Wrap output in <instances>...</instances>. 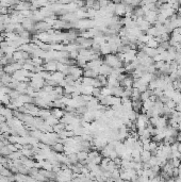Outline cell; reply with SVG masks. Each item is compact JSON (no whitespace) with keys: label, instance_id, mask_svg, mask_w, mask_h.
I'll use <instances>...</instances> for the list:
<instances>
[{"label":"cell","instance_id":"1","mask_svg":"<svg viewBox=\"0 0 181 182\" xmlns=\"http://www.w3.org/2000/svg\"><path fill=\"white\" fill-rule=\"evenodd\" d=\"M112 70H113V68H112L110 65H108L106 63H102L99 66V74L100 75H104V76L108 77L111 74Z\"/></svg>","mask_w":181,"mask_h":182},{"label":"cell","instance_id":"2","mask_svg":"<svg viewBox=\"0 0 181 182\" xmlns=\"http://www.w3.org/2000/svg\"><path fill=\"white\" fill-rule=\"evenodd\" d=\"M99 52H100V54H102V56H106V54H110V53H112L111 46L109 45V43H104V45H101Z\"/></svg>","mask_w":181,"mask_h":182},{"label":"cell","instance_id":"3","mask_svg":"<svg viewBox=\"0 0 181 182\" xmlns=\"http://www.w3.org/2000/svg\"><path fill=\"white\" fill-rule=\"evenodd\" d=\"M51 115H53L54 117H56L58 119H61L62 117L65 115V112L63 111V109L61 108H54L51 111Z\"/></svg>","mask_w":181,"mask_h":182},{"label":"cell","instance_id":"6","mask_svg":"<svg viewBox=\"0 0 181 182\" xmlns=\"http://www.w3.org/2000/svg\"><path fill=\"white\" fill-rule=\"evenodd\" d=\"M92 95H93L94 97H99V96L101 95V87H94Z\"/></svg>","mask_w":181,"mask_h":182},{"label":"cell","instance_id":"4","mask_svg":"<svg viewBox=\"0 0 181 182\" xmlns=\"http://www.w3.org/2000/svg\"><path fill=\"white\" fill-rule=\"evenodd\" d=\"M151 151L150 150H142L141 152V159H142V162H148L151 158Z\"/></svg>","mask_w":181,"mask_h":182},{"label":"cell","instance_id":"7","mask_svg":"<svg viewBox=\"0 0 181 182\" xmlns=\"http://www.w3.org/2000/svg\"><path fill=\"white\" fill-rule=\"evenodd\" d=\"M5 120H7V118L3 116L2 114H0V123H3V121H5Z\"/></svg>","mask_w":181,"mask_h":182},{"label":"cell","instance_id":"5","mask_svg":"<svg viewBox=\"0 0 181 182\" xmlns=\"http://www.w3.org/2000/svg\"><path fill=\"white\" fill-rule=\"evenodd\" d=\"M64 144L61 142H56L52 145V149L54 152H64Z\"/></svg>","mask_w":181,"mask_h":182}]
</instances>
